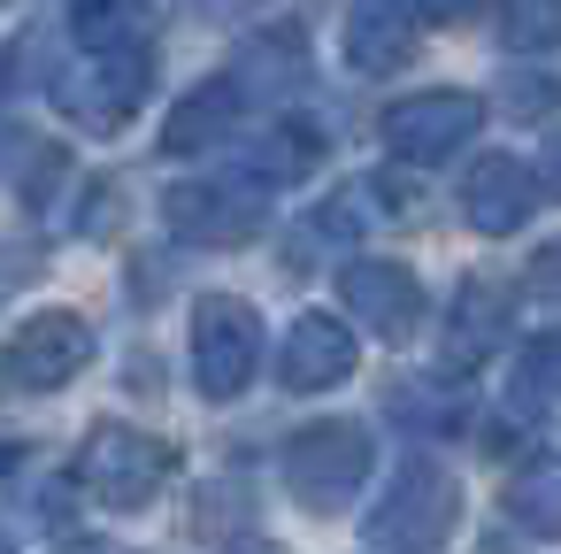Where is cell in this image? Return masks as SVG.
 <instances>
[{"mask_svg":"<svg viewBox=\"0 0 561 554\" xmlns=\"http://www.w3.org/2000/svg\"><path fill=\"white\" fill-rule=\"evenodd\" d=\"M147 101V55L124 47V55H93V70H70L55 86V109L78 124V132H124Z\"/></svg>","mask_w":561,"mask_h":554,"instance_id":"obj_6","label":"cell"},{"mask_svg":"<svg viewBox=\"0 0 561 554\" xmlns=\"http://www.w3.org/2000/svg\"><path fill=\"white\" fill-rule=\"evenodd\" d=\"M78 477H85L108 508H147V500L178 477V446L154 439V431H131V423H101V431L85 439Z\"/></svg>","mask_w":561,"mask_h":554,"instance_id":"obj_3","label":"cell"},{"mask_svg":"<svg viewBox=\"0 0 561 554\" xmlns=\"http://www.w3.org/2000/svg\"><path fill=\"white\" fill-rule=\"evenodd\" d=\"M538 193H553L561 201V132L546 139V155H538Z\"/></svg>","mask_w":561,"mask_h":554,"instance_id":"obj_24","label":"cell"},{"mask_svg":"<svg viewBox=\"0 0 561 554\" xmlns=\"http://www.w3.org/2000/svg\"><path fill=\"white\" fill-rule=\"evenodd\" d=\"M415 0H354L346 9V63L369 78H392L415 55Z\"/></svg>","mask_w":561,"mask_h":554,"instance_id":"obj_10","label":"cell"},{"mask_svg":"<svg viewBox=\"0 0 561 554\" xmlns=\"http://www.w3.org/2000/svg\"><path fill=\"white\" fill-rule=\"evenodd\" d=\"M354 331L339 324V316H323V308H308L300 324H293V339H285V385L293 393H331V385H346V370H354Z\"/></svg>","mask_w":561,"mask_h":554,"instance_id":"obj_11","label":"cell"},{"mask_svg":"<svg viewBox=\"0 0 561 554\" xmlns=\"http://www.w3.org/2000/svg\"><path fill=\"white\" fill-rule=\"evenodd\" d=\"M316 162H323V132L316 124H277L270 139L247 147V170L254 178H308Z\"/></svg>","mask_w":561,"mask_h":554,"instance_id":"obj_17","label":"cell"},{"mask_svg":"<svg viewBox=\"0 0 561 554\" xmlns=\"http://www.w3.org/2000/svg\"><path fill=\"white\" fill-rule=\"evenodd\" d=\"M507 516L538 539H561V454H538L507 477Z\"/></svg>","mask_w":561,"mask_h":554,"instance_id":"obj_16","label":"cell"},{"mask_svg":"<svg viewBox=\"0 0 561 554\" xmlns=\"http://www.w3.org/2000/svg\"><path fill=\"white\" fill-rule=\"evenodd\" d=\"M0 477H16V446H0Z\"/></svg>","mask_w":561,"mask_h":554,"instance_id":"obj_27","label":"cell"},{"mask_svg":"<svg viewBox=\"0 0 561 554\" xmlns=\"http://www.w3.org/2000/svg\"><path fill=\"white\" fill-rule=\"evenodd\" d=\"M392 416H400V423H431V431H438L454 408H446V400H423V393H400V400H392Z\"/></svg>","mask_w":561,"mask_h":554,"instance_id":"obj_23","label":"cell"},{"mask_svg":"<svg viewBox=\"0 0 561 554\" xmlns=\"http://www.w3.org/2000/svg\"><path fill=\"white\" fill-rule=\"evenodd\" d=\"M270 224L262 185H178L170 193V231L201 239V247H239Z\"/></svg>","mask_w":561,"mask_h":554,"instance_id":"obj_9","label":"cell"},{"mask_svg":"<svg viewBox=\"0 0 561 554\" xmlns=\"http://www.w3.org/2000/svg\"><path fill=\"white\" fill-rule=\"evenodd\" d=\"M262 370V316L231 293H201L193 301V385L208 400H239Z\"/></svg>","mask_w":561,"mask_h":554,"instance_id":"obj_2","label":"cell"},{"mask_svg":"<svg viewBox=\"0 0 561 554\" xmlns=\"http://www.w3.org/2000/svg\"><path fill=\"white\" fill-rule=\"evenodd\" d=\"M530 208H538V170H523L515 155H484V162L469 170V224H477L484 239L523 231Z\"/></svg>","mask_w":561,"mask_h":554,"instance_id":"obj_13","label":"cell"},{"mask_svg":"<svg viewBox=\"0 0 561 554\" xmlns=\"http://www.w3.org/2000/svg\"><path fill=\"white\" fill-rule=\"evenodd\" d=\"M70 32H78L85 55H124V47H147L154 9H147V0H78Z\"/></svg>","mask_w":561,"mask_h":554,"instance_id":"obj_15","label":"cell"},{"mask_svg":"<svg viewBox=\"0 0 561 554\" xmlns=\"http://www.w3.org/2000/svg\"><path fill=\"white\" fill-rule=\"evenodd\" d=\"M85 362H93V324L70 316V308H47V316H32V324H16V339L0 347V377H9L16 393L70 385Z\"/></svg>","mask_w":561,"mask_h":554,"instance_id":"obj_5","label":"cell"},{"mask_svg":"<svg viewBox=\"0 0 561 554\" xmlns=\"http://www.w3.org/2000/svg\"><path fill=\"white\" fill-rule=\"evenodd\" d=\"M369 462H377V439H369L362 423H346V416L308 423V431L285 446V477H293V493H300L308 508H346V500L362 493Z\"/></svg>","mask_w":561,"mask_h":554,"instance_id":"obj_4","label":"cell"},{"mask_svg":"<svg viewBox=\"0 0 561 554\" xmlns=\"http://www.w3.org/2000/svg\"><path fill=\"white\" fill-rule=\"evenodd\" d=\"M546 400H561V331L515 354V408H546Z\"/></svg>","mask_w":561,"mask_h":554,"instance_id":"obj_20","label":"cell"},{"mask_svg":"<svg viewBox=\"0 0 561 554\" xmlns=\"http://www.w3.org/2000/svg\"><path fill=\"white\" fill-rule=\"evenodd\" d=\"M231 554H285V546H277V539H239Z\"/></svg>","mask_w":561,"mask_h":554,"instance_id":"obj_26","label":"cell"},{"mask_svg":"<svg viewBox=\"0 0 561 554\" xmlns=\"http://www.w3.org/2000/svg\"><path fill=\"white\" fill-rule=\"evenodd\" d=\"M477 124H484L477 93H415L385 109V139L400 162H446L461 139H477Z\"/></svg>","mask_w":561,"mask_h":554,"instance_id":"obj_7","label":"cell"},{"mask_svg":"<svg viewBox=\"0 0 561 554\" xmlns=\"http://www.w3.org/2000/svg\"><path fill=\"white\" fill-rule=\"evenodd\" d=\"M0 554H16V546H9V531H0Z\"/></svg>","mask_w":561,"mask_h":554,"instance_id":"obj_28","label":"cell"},{"mask_svg":"<svg viewBox=\"0 0 561 554\" xmlns=\"http://www.w3.org/2000/svg\"><path fill=\"white\" fill-rule=\"evenodd\" d=\"M385 193H392L385 178H354V185H339V193L323 201V216H316V224H323L331 239H354V231H369L385 208H400V201H385Z\"/></svg>","mask_w":561,"mask_h":554,"instance_id":"obj_18","label":"cell"},{"mask_svg":"<svg viewBox=\"0 0 561 554\" xmlns=\"http://www.w3.org/2000/svg\"><path fill=\"white\" fill-rule=\"evenodd\" d=\"M454 516H461L454 470L431 454H408L400 477L385 485V500L369 508V546L377 554H438L454 539Z\"/></svg>","mask_w":561,"mask_h":554,"instance_id":"obj_1","label":"cell"},{"mask_svg":"<svg viewBox=\"0 0 561 554\" xmlns=\"http://www.w3.org/2000/svg\"><path fill=\"white\" fill-rule=\"evenodd\" d=\"M553 101H561V78H515V86H507V109H515V116H538V109H553Z\"/></svg>","mask_w":561,"mask_h":554,"instance_id":"obj_21","label":"cell"},{"mask_svg":"<svg viewBox=\"0 0 561 554\" xmlns=\"http://www.w3.org/2000/svg\"><path fill=\"white\" fill-rule=\"evenodd\" d=\"M193 9H201V16H254L262 0H193Z\"/></svg>","mask_w":561,"mask_h":554,"instance_id":"obj_25","label":"cell"},{"mask_svg":"<svg viewBox=\"0 0 561 554\" xmlns=\"http://www.w3.org/2000/svg\"><path fill=\"white\" fill-rule=\"evenodd\" d=\"M339 293H346V308L362 316V331L385 339V347H408V339L423 331V293H415V278H408L400 262H377V255L346 262Z\"/></svg>","mask_w":561,"mask_h":554,"instance_id":"obj_8","label":"cell"},{"mask_svg":"<svg viewBox=\"0 0 561 554\" xmlns=\"http://www.w3.org/2000/svg\"><path fill=\"white\" fill-rule=\"evenodd\" d=\"M500 316H507V293L500 285H461L454 293V331H446V370L461 377V370H477L484 362V347L500 339Z\"/></svg>","mask_w":561,"mask_h":554,"instance_id":"obj_14","label":"cell"},{"mask_svg":"<svg viewBox=\"0 0 561 554\" xmlns=\"http://www.w3.org/2000/svg\"><path fill=\"white\" fill-rule=\"evenodd\" d=\"M239 116H247V86H239V70H231V78H201V86L170 109V124H162V155H201V147L231 139Z\"/></svg>","mask_w":561,"mask_h":554,"instance_id":"obj_12","label":"cell"},{"mask_svg":"<svg viewBox=\"0 0 561 554\" xmlns=\"http://www.w3.org/2000/svg\"><path fill=\"white\" fill-rule=\"evenodd\" d=\"M500 39H507L515 55L561 47V0H507V9H500Z\"/></svg>","mask_w":561,"mask_h":554,"instance_id":"obj_19","label":"cell"},{"mask_svg":"<svg viewBox=\"0 0 561 554\" xmlns=\"http://www.w3.org/2000/svg\"><path fill=\"white\" fill-rule=\"evenodd\" d=\"M530 293H538V301H561V239H546V247L530 255Z\"/></svg>","mask_w":561,"mask_h":554,"instance_id":"obj_22","label":"cell"}]
</instances>
